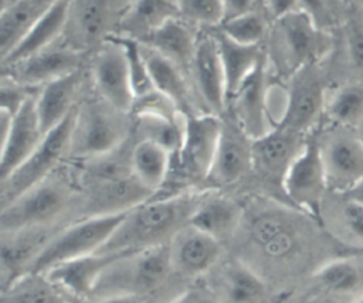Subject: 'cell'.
I'll return each instance as SVG.
<instances>
[{
    "label": "cell",
    "mask_w": 363,
    "mask_h": 303,
    "mask_svg": "<svg viewBox=\"0 0 363 303\" xmlns=\"http://www.w3.org/2000/svg\"><path fill=\"white\" fill-rule=\"evenodd\" d=\"M174 17H179L176 1H129L115 37L142 42Z\"/></svg>",
    "instance_id": "f546056e"
},
{
    "label": "cell",
    "mask_w": 363,
    "mask_h": 303,
    "mask_svg": "<svg viewBox=\"0 0 363 303\" xmlns=\"http://www.w3.org/2000/svg\"><path fill=\"white\" fill-rule=\"evenodd\" d=\"M123 215L85 217L58 229L38 253L28 272L45 273L64 262L98 253Z\"/></svg>",
    "instance_id": "8992f818"
},
{
    "label": "cell",
    "mask_w": 363,
    "mask_h": 303,
    "mask_svg": "<svg viewBox=\"0 0 363 303\" xmlns=\"http://www.w3.org/2000/svg\"><path fill=\"white\" fill-rule=\"evenodd\" d=\"M57 171L0 207V235L51 227L74 202L78 205V187Z\"/></svg>",
    "instance_id": "5b68a950"
},
{
    "label": "cell",
    "mask_w": 363,
    "mask_h": 303,
    "mask_svg": "<svg viewBox=\"0 0 363 303\" xmlns=\"http://www.w3.org/2000/svg\"><path fill=\"white\" fill-rule=\"evenodd\" d=\"M176 278L180 279L172 268L167 245L119 255L102 272L89 300L130 296L149 303Z\"/></svg>",
    "instance_id": "3957f363"
},
{
    "label": "cell",
    "mask_w": 363,
    "mask_h": 303,
    "mask_svg": "<svg viewBox=\"0 0 363 303\" xmlns=\"http://www.w3.org/2000/svg\"><path fill=\"white\" fill-rule=\"evenodd\" d=\"M167 248L174 273L186 280L210 273L221 261L224 251L221 242L189 224L172 238Z\"/></svg>",
    "instance_id": "ac0fdd59"
},
{
    "label": "cell",
    "mask_w": 363,
    "mask_h": 303,
    "mask_svg": "<svg viewBox=\"0 0 363 303\" xmlns=\"http://www.w3.org/2000/svg\"><path fill=\"white\" fill-rule=\"evenodd\" d=\"M340 215L347 232L363 242V205L340 195Z\"/></svg>",
    "instance_id": "b9f144b4"
},
{
    "label": "cell",
    "mask_w": 363,
    "mask_h": 303,
    "mask_svg": "<svg viewBox=\"0 0 363 303\" xmlns=\"http://www.w3.org/2000/svg\"><path fill=\"white\" fill-rule=\"evenodd\" d=\"M328 190L320 139L312 132L308 135L303 149L291 164L282 183V191L296 210L320 219L323 198Z\"/></svg>",
    "instance_id": "9c48e42d"
},
{
    "label": "cell",
    "mask_w": 363,
    "mask_h": 303,
    "mask_svg": "<svg viewBox=\"0 0 363 303\" xmlns=\"http://www.w3.org/2000/svg\"><path fill=\"white\" fill-rule=\"evenodd\" d=\"M129 1H68L61 41L86 54L115 37Z\"/></svg>",
    "instance_id": "52a82bcc"
},
{
    "label": "cell",
    "mask_w": 363,
    "mask_h": 303,
    "mask_svg": "<svg viewBox=\"0 0 363 303\" xmlns=\"http://www.w3.org/2000/svg\"><path fill=\"white\" fill-rule=\"evenodd\" d=\"M197 35L193 25L174 17L150 34L142 44L179 67L190 79V67L196 50Z\"/></svg>",
    "instance_id": "f1b7e54d"
},
{
    "label": "cell",
    "mask_w": 363,
    "mask_h": 303,
    "mask_svg": "<svg viewBox=\"0 0 363 303\" xmlns=\"http://www.w3.org/2000/svg\"><path fill=\"white\" fill-rule=\"evenodd\" d=\"M34 92H37V89L23 86L7 75L0 74V110H7L14 115Z\"/></svg>",
    "instance_id": "60d3db41"
},
{
    "label": "cell",
    "mask_w": 363,
    "mask_h": 303,
    "mask_svg": "<svg viewBox=\"0 0 363 303\" xmlns=\"http://www.w3.org/2000/svg\"><path fill=\"white\" fill-rule=\"evenodd\" d=\"M264 8L277 21V20L288 16L289 13L298 10L299 3L298 1H289V0H286V1H267V3H264Z\"/></svg>",
    "instance_id": "bcb514c9"
},
{
    "label": "cell",
    "mask_w": 363,
    "mask_h": 303,
    "mask_svg": "<svg viewBox=\"0 0 363 303\" xmlns=\"http://www.w3.org/2000/svg\"><path fill=\"white\" fill-rule=\"evenodd\" d=\"M199 197L193 191L152 197L129 210L98 253L119 256L167 245L189 224Z\"/></svg>",
    "instance_id": "7a4b0ae2"
},
{
    "label": "cell",
    "mask_w": 363,
    "mask_h": 303,
    "mask_svg": "<svg viewBox=\"0 0 363 303\" xmlns=\"http://www.w3.org/2000/svg\"><path fill=\"white\" fill-rule=\"evenodd\" d=\"M11 119H13L11 113H9L7 110H0V164L3 160L9 130L11 126Z\"/></svg>",
    "instance_id": "7dc6e473"
},
{
    "label": "cell",
    "mask_w": 363,
    "mask_h": 303,
    "mask_svg": "<svg viewBox=\"0 0 363 303\" xmlns=\"http://www.w3.org/2000/svg\"><path fill=\"white\" fill-rule=\"evenodd\" d=\"M82 69L38 88L35 93V112L44 135L61 125L75 110L82 98Z\"/></svg>",
    "instance_id": "cb8c5ba5"
},
{
    "label": "cell",
    "mask_w": 363,
    "mask_h": 303,
    "mask_svg": "<svg viewBox=\"0 0 363 303\" xmlns=\"http://www.w3.org/2000/svg\"><path fill=\"white\" fill-rule=\"evenodd\" d=\"M130 116L132 136L136 137L135 140L152 142L167 150L172 156L180 150L184 133V116L157 113H136Z\"/></svg>",
    "instance_id": "e575fe53"
},
{
    "label": "cell",
    "mask_w": 363,
    "mask_h": 303,
    "mask_svg": "<svg viewBox=\"0 0 363 303\" xmlns=\"http://www.w3.org/2000/svg\"><path fill=\"white\" fill-rule=\"evenodd\" d=\"M328 116L340 126L356 127L363 122V82H352L336 89L325 105Z\"/></svg>",
    "instance_id": "8d00e7d4"
},
{
    "label": "cell",
    "mask_w": 363,
    "mask_h": 303,
    "mask_svg": "<svg viewBox=\"0 0 363 303\" xmlns=\"http://www.w3.org/2000/svg\"><path fill=\"white\" fill-rule=\"evenodd\" d=\"M85 303H146L145 300L139 297H130V296H122V297H104V299H95L88 300Z\"/></svg>",
    "instance_id": "c3c4849f"
},
{
    "label": "cell",
    "mask_w": 363,
    "mask_h": 303,
    "mask_svg": "<svg viewBox=\"0 0 363 303\" xmlns=\"http://www.w3.org/2000/svg\"><path fill=\"white\" fill-rule=\"evenodd\" d=\"M67 11L68 1H51L50 7L33 24L21 44L16 48V51L10 55L3 67L23 61L58 42L64 33Z\"/></svg>",
    "instance_id": "4dcf8cb0"
},
{
    "label": "cell",
    "mask_w": 363,
    "mask_h": 303,
    "mask_svg": "<svg viewBox=\"0 0 363 303\" xmlns=\"http://www.w3.org/2000/svg\"><path fill=\"white\" fill-rule=\"evenodd\" d=\"M1 303H77L62 290H60L44 273L28 272L4 290H1Z\"/></svg>",
    "instance_id": "d590c367"
},
{
    "label": "cell",
    "mask_w": 363,
    "mask_h": 303,
    "mask_svg": "<svg viewBox=\"0 0 363 303\" xmlns=\"http://www.w3.org/2000/svg\"><path fill=\"white\" fill-rule=\"evenodd\" d=\"M35 93L30 95L13 115L0 164V184L33 154L45 136L35 112Z\"/></svg>",
    "instance_id": "7402d4cb"
},
{
    "label": "cell",
    "mask_w": 363,
    "mask_h": 303,
    "mask_svg": "<svg viewBox=\"0 0 363 303\" xmlns=\"http://www.w3.org/2000/svg\"><path fill=\"white\" fill-rule=\"evenodd\" d=\"M308 136L274 125L265 135L252 140V170L269 185H281L305 146Z\"/></svg>",
    "instance_id": "2e32d148"
},
{
    "label": "cell",
    "mask_w": 363,
    "mask_h": 303,
    "mask_svg": "<svg viewBox=\"0 0 363 303\" xmlns=\"http://www.w3.org/2000/svg\"><path fill=\"white\" fill-rule=\"evenodd\" d=\"M190 82L201 110L223 116L227 108V89L218 47L213 33L197 35L190 67Z\"/></svg>",
    "instance_id": "5bb4252c"
},
{
    "label": "cell",
    "mask_w": 363,
    "mask_h": 303,
    "mask_svg": "<svg viewBox=\"0 0 363 303\" xmlns=\"http://www.w3.org/2000/svg\"><path fill=\"white\" fill-rule=\"evenodd\" d=\"M9 4V1H3V0H0V13L6 8V6Z\"/></svg>",
    "instance_id": "816d5d0a"
},
{
    "label": "cell",
    "mask_w": 363,
    "mask_h": 303,
    "mask_svg": "<svg viewBox=\"0 0 363 303\" xmlns=\"http://www.w3.org/2000/svg\"><path fill=\"white\" fill-rule=\"evenodd\" d=\"M339 195H343V197H346V198H349V200H353V201H356V202H359V204H362L363 205V180L360 181V183H357L353 188H350L349 191H346V193H343V194H339Z\"/></svg>",
    "instance_id": "681fc988"
},
{
    "label": "cell",
    "mask_w": 363,
    "mask_h": 303,
    "mask_svg": "<svg viewBox=\"0 0 363 303\" xmlns=\"http://www.w3.org/2000/svg\"><path fill=\"white\" fill-rule=\"evenodd\" d=\"M352 303H363V296L362 297H359L357 300H354V302H352Z\"/></svg>",
    "instance_id": "f5cc1de1"
},
{
    "label": "cell",
    "mask_w": 363,
    "mask_h": 303,
    "mask_svg": "<svg viewBox=\"0 0 363 303\" xmlns=\"http://www.w3.org/2000/svg\"><path fill=\"white\" fill-rule=\"evenodd\" d=\"M251 244L269 261L294 256L301 246V225L281 208L255 211L247 222Z\"/></svg>",
    "instance_id": "9a60e30c"
},
{
    "label": "cell",
    "mask_w": 363,
    "mask_h": 303,
    "mask_svg": "<svg viewBox=\"0 0 363 303\" xmlns=\"http://www.w3.org/2000/svg\"><path fill=\"white\" fill-rule=\"evenodd\" d=\"M217 303H265L268 287L261 275L241 259L227 261L213 286L207 287Z\"/></svg>",
    "instance_id": "d4e9b609"
},
{
    "label": "cell",
    "mask_w": 363,
    "mask_h": 303,
    "mask_svg": "<svg viewBox=\"0 0 363 303\" xmlns=\"http://www.w3.org/2000/svg\"><path fill=\"white\" fill-rule=\"evenodd\" d=\"M325 105V81L322 71L318 64L305 65L292 74L285 109L275 125L308 136L318 123Z\"/></svg>",
    "instance_id": "8fae6325"
},
{
    "label": "cell",
    "mask_w": 363,
    "mask_h": 303,
    "mask_svg": "<svg viewBox=\"0 0 363 303\" xmlns=\"http://www.w3.org/2000/svg\"><path fill=\"white\" fill-rule=\"evenodd\" d=\"M89 75L94 92L105 102L123 113H129L133 105L126 50L118 37L105 41L92 52Z\"/></svg>",
    "instance_id": "7c38bea8"
},
{
    "label": "cell",
    "mask_w": 363,
    "mask_h": 303,
    "mask_svg": "<svg viewBox=\"0 0 363 303\" xmlns=\"http://www.w3.org/2000/svg\"><path fill=\"white\" fill-rule=\"evenodd\" d=\"M115 258V255L94 253L57 265L44 275L77 303L88 302L102 272Z\"/></svg>",
    "instance_id": "4316f807"
},
{
    "label": "cell",
    "mask_w": 363,
    "mask_h": 303,
    "mask_svg": "<svg viewBox=\"0 0 363 303\" xmlns=\"http://www.w3.org/2000/svg\"><path fill=\"white\" fill-rule=\"evenodd\" d=\"M267 64L268 55L265 54L227 102V106H231V118L251 140L261 137L269 130L267 129Z\"/></svg>",
    "instance_id": "ffe728a7"
},
{
    "label": "cell",
    "mask_w": 363,
    "mask_h": 303,
    "mask_svg": "<svg viewBox=\"0 0 363 303\" xmlns=\"http://www.w3.org/2000/svg\"><path fill=\"white\" fill-rule=\"evenodd\" d=\"M176 4L179 17L193 27H220L223 23V1H176Z\"/></svg>",
    "instance_id": "ab89813d"
},
{
    "label": "cell",
    "mask_w": 363,
    "mask_h": 303,
    "mask_svg": "<svg viewBox=\"0 0 363 303\" xmlns=\"http://www.w3.org/2000/svg\"><path fill=\"white\" fill-rule=\"evenodd\" d=\"M0 303H1V290H0Z\"/></svg>",
    "instance_id": "db71d44e"
},
{
    "label": "cell",
    "mask_w": 363,
    "mask_h": 303,
    "mask_svg": "<svg viewBox=\"0 0 363 303\" xmlns=\"http://www.w3.org/2000/svg\"><path fill=\"white\" fill-rule=\"evenodd\" d=\"M166 303H217L207 287H190Z\"/></svg>",
    "instance_id": "ee69618b"
},
{
    "label": "cell",
    "mask_w": 363,
    "mask_h": 303,
    "mask_svg": "<svg viewBox=\"0 0 363 303\" xmlns=\"http://www.w3.org/2000/svg\"><path fill=\"white\" fill-rule=\"evenodd\" d=\"M347 52L350 62L363 69V28L353 25L347 33Z\"/></svg>",
    "instance_id": "7bdbcfd3"
},
{
    "label": "cell",
    "mask_w": 363,
    "mask_h": 303,
    "mask_svg": "<svg viewBox=\"0 0 363 303\" xmlns=\"http://www.w3.org/2000/svg\"><path fill=\"white\" fill-rule=\"evenodd\" d=\"M223 6H224L223 23L227 20L244 16L250 11H254L257 7V4L254 1H223Z\"/></svg>",
    "instance_id": "f6af8a7d"
},
{
    "label": "cell",
    "mask_w": 363,
    "mask_h": 303,
    "mask_svg": "<svg viewBox=\"0 0 363 303\" xmlns=\"http://www.w3.org/2000/svg\"><path fill=\"white\" fill-rule=\"evenodd\" d=\"M354 136L357 137V140H359V142L362 143V146H363V122L354 127Z\"/></svg>",
    "instance_id": "f907efd6"
},
{
    "label": "cell",
    "mask_w": 363,
    "mask_h": 303,
    "mask_svg": "<svg viewBox=\"0 0 363 303\" xmlns=\"http://www.w3.org/2000/svg\"><path fill=\"white\" fill-rule=\"evenodd\" d=\"M225 78L227 102L244 82V79L254 71L261 58L267 54L261 45H241L227 38L218 30L213 33Z\"/></svg>",
    "instance_id": "d6a6232c"
},
{
    "label": "cell",
    "mask_w": 363,
    "mask_h": 303,
    "mask_svg": "<svg viewBox=\"0 0 363 303\" xmlns=\"http://www.w3.org/2000/svg\"><path fill=\"white\" fill-rule=\"evenodd\" d=\"M244 219V208L233 198L218 194H200L189 225L224 244L231 239Z\"/></svg>",
    "instance_id": "484cf974"
},
{
    "label": "cell",
    "mask_w": 363,
    "mask_h": 303,
    "mask_svg": "<svg viewBox=\"0 0 363 303\" xmlns=\"http://www.w3.org/2000/svg\"><path fill=\"white\" fill-rule=\"evenodd\" d=\"M221 130V116L197 113L186 118L180 150L174 154L184 187L207 181Z\"/></svg>",
    "instance_id": "30bf717a"
},
{
    "label": "cell",
    "mask_w": 363,
    "mask_h": 303,
    "mask_svg": "<svg viewBox=\"0 0 363 303\" xmlns=\"http://www.w3.org/2000/svg\"><path fill=\"white\" fill-rule=\"evenodd\" d=\"M218 31L241 45H261L267 33V24L257 10L221 23Z\"/></svg>",
    "instance_id": "74e56055"
},
{
    "label": "cell",
    "mask_w": 363,
    "mask_h": 303,
    "mask_svg": "<svg viewBox=\"0 0 363 303\" xmlns=\"http://www.w3.org/2000/svg\"><path fill=\"white\" fill-rule=\"evenodd\" d=\"M139 44L155 91L170 101L184 118L206 113L199 105L189 76L179 67L147 45L142 42Z\"/></svg>",
    "instance_id": "603a6c76"
},
{
    "label": "cell",
    "mask_w": 363,
    "mask_h": 303,
    "mask_svg": "<svg viewBox=\"0 0 363 303\" xmlns=\"http://www.w3.org/2000/svg\"><path fill=\"white\" fill-rule=\"evenodd\" d=\"M277 34L292 74L305 65L318 64L332 47L329 34L318 25L301 3L298 10L277 20Z\"/></svg>",
    "instance_id": "4fadbf2b"
},
{
    "label": "cell",
    "mask_w": 363,
    "mask_h": 303,
    "mask_svg": "<svg viewBox=\"0 0 363 303\" xmlns=\"http://www.w3.org/2000/svg\"><path fill=\"white\" fill-rule=\"evenodd\" d=\"M252 170V140L233 118H221V130L207 181L217 187L231 185Z\"/></svg>",
    "instance_id": "d6986e66"
},
{
    "label": "cell",
    "mask_w": 363,
    "mask_h": 303,
    "mask_svg": "<svg viewBox=\"0 0 363 303\" xmlns=\"http://www.w3.org/2000/svg\"><path fill=\"white\" fill-rule=\"evenodd\" d=\"M77 109V108H75ZM75 110L48 132L33 154L0 184V207L9 204L55 173L69 152Z\"/></svg>",
    "instance_id": "ba28073f"
},
{
    "label": "cell",
    "mask_w": 363,
    "mask_h": 303,
    "mask_svg": "<svg viewBox=\"0 0 363 303\" xmlns=\"http://www.w3.org/2000/svg\"><path fill=\"white\" fill-rule=\"evenodd\" d=\"M328 188L343 194L363 180V146L354 135L320 142Z\"/></svg>",
    "instance_id": "44dd1931"
},
{
    "label": "cell",
    "mask_w": 363,
    "mask_h": 303,
    "mask_svg": "<svg viewBox=\"0 0 363 303\" xmlns=\"http://www.w3.org/2000/svg\"><path fill=\"white\" fill-rule=\"evenodd\" d=\"M51 1H9L0 13V67L21 44Z\"/></svg>",
    "instance_id": "1f68e13d"
},
{
    "label": "cell",
    "mask_w": 363,
    "mask_h": 303,
    "mask_svg": "<svg viewBox=\"0 0 363 303\" xmlns=\"http://www.w3.org/2000/svg\"><path fill=\"white\" fill-rule=\"evenodd\" d=\"M82 62L84 54L69 48L60 40L35 55L0 68V74L7 75L23 86L38 89L54 79L79 71Z\"/></svg>",
    "instance_id": "e0dca14e"
},
{
    "label": "cell",
    "mask_w": 363,
    "mask_h": 303,
    "mask_svg": "<svg viewBox=\"0 0 363 303\" xmlns=\"http://www.w3.org/2000/svg\"><path fill=\"white\" fill-rule=\"evenodd\" d=\"M132 137V116L99 98H81L74 116L68 157L84 161L121 147Z\"/></svg>",
    "instance_id": "277c9868"
},
{
    "label": "cell",
    "mask_w": 363,
    "mask_h": 303,
    "mask_svg": "<svg viewBox=\"0 0 363 303\" xmlns=\"http://www.w3.org/2000/svg\"><path fill=\"white\" fill-rule=\"evenodd\" d=\"M132 144L128 140L111 153L81 161L77 185L81 218L125 214L153 197L132 173Z\"/></svg>",
    "instance_id": "6da1fadb"
},
{
    "label": "cell",
    "mask_w": 363,
    "mask_h": 303,
    "mask_svg": "<svg viewBox=\"0 0 363 303\" xmlns=\"http://www.w3.org/2000/svg\"><path fill=\"white\" fill-rule=\"evenodd\" d=\"M312 282L326 296H352L357 300L363 296V251L340 255L322 263L312 273Z\"/></svg>",
    "instance_id": "83f0119b"
},
{
    "label": "cell",
    "mask_w": 363,
    "mask_h": 303,
    "mask_svg": "<svg viewBox=\"0 0 363 303\" xmlns=\"http://www.w3.org/2000/svg\"><path fill=\"white\" fill-rule=\"evenodd\" d=\"M126 50V59H128V69L130 78V86L133 92V101L143 98L152 92H155L145 58L140 51V44L135 40L118 37Z\"/></svg>",
    "instance_id": "f35d334b"
},
{
    "label": "cell",
    "mask_w": 363,
    "mask_h": 303,
    "mask_svg": "<svg viewBox=\"0 0 363 303\" xmlns=\"http://www.w3.org/2000/svg\"><path fill=\"white\" fill-rule=\"evenodd\" d=\"M173 156L163 147L147 142L133 140L130 167L135 177L153 194L159 193L169 177Z\"/></svg>",
    "instance_id": "836d02e7"
}]
</instances>
